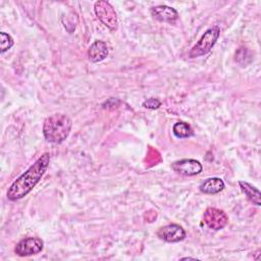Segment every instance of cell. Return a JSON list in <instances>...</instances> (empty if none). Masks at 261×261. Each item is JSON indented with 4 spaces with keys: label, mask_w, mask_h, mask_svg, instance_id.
<instances>
[{
    "label": "cell",
    "mask_w": 261,
    "mask_h": 261,
    "mask_svg": "<svg viewBox=\"0 0 261 261\" xmlns=\"http://www.w3.org/2000/svg\"><path fill=\"white\" fill-rule=\"evenodd\" d=\"M50 163L49 153L41 155L33 165H31L23 173H21L8 188L7 199L16 201L27 196L45 174Z\"/></svg>",
    "instance_id": "obj_1"
},
{
    "label": "cell",
    "mask_w": 261,
    "mask_h": 261,
    "mask_svg": "<svg viewBox=\"0 0 261 261\" xmlns=\"http://www.w3.org/2000/svg\"><path fill=\"white\" fill-rule=\"evenodd\" d=\"M71 126L72 121L66 114L54 113L44 120L43 134L46 141L60 144L68 137Z\"/></svg>",
    "instance_id": "obj_2"
},
{
    "label": "cell",
    "mask_w": 261,
    "mask_h": 261,
    "mask_svg": "<svg viewBox=\"0 0 261 261\" xmlns=\"http://www.w3.org/2000/svg\"><path fill=\"white\" fill-rule=\"evenodd\" d=\"M219 35H220V29L217 25L209 28L202 35L200 40L193 46V48L189 53V56L191 58H196L210 52V50L213 48L216 41L218 40Z\"/></svg>",
    "instance_id": "obj_3"
},
{
    "label": "cell",
    "mask_w": 261,
    "mask_h": 261,
    "mask_svg": "<svg viewBox=\"0 0 261 261\" xmlns=\"http://www.w3.org/2000/svg\"><path fill=\"white\" fill-rule=\"evenodd\" d=\"M94 11L98 19L106 25L110 31H116L118 28V20L116 12L112 5L104 0L97 1L94 4Z\"/></svg>",
    "instance_id": "obj_4"
},
{
    "label": "cell",
    "mask_w": 261,
    "mask_h": 261,
    "mask_svg": "<svg viewBox=\"0 0 261 261\" xmlns=\"http://www.w3.org/2000/svg\"><path fill=\"white\" fill-rule=\"evenodd\" d=\"M44 248V242L40 238H25L20 240L15 248L14 252L16 255L20 257H25V256H32L39 254Z\"/></svg>",
    "instance_id": "obj_5"
},
{
    "label": "cell",
    "mask_w": 261,
    "mask_h": 261,
    "mask_svg": "<svg viewBox=\"0 0 261 261\" xmlns=\"http://www.w3.org/2000/svg\"><path fill=\"white\" fill-rule=\"evenodd\" d=\"M203 219L206 225L214 230H219L223 228L228 222V217L226 213L223 210L215 207H208L204 212Z\"/></svg>",
    "instance_id": "obj_6"
},
{
    "label": "cell",
    "mask_w": 261,
    "mask_h": 261,
    "mask_svg": "<svg viewBox=\"0 0 261 261\" xmlns=\"http://www.w3.org/2000/svg\"><path fill=\"white\" fill-rule=\"evenodd\" d=\"M171 168L181 175L186 176H193L196 174H199L203 166L202 164L195 159H181L178 161H175L171 164Z\"/></svg>",
    "instance_id": "obj_7"
},
{
    "label": "cell",
    "mask_w": 261,
    "mask_h": 261,
    "mask_svg": "<svg viewBox=\"0 0 261 261\" xmlns=\"http://www.w3.org/2000/svg\"><path fill=\"white\" fill-rule=\"evenodd\" d=\"M157 236L165 242L177 243L186 238V231L180 225L171 223L160 227L157 231Z\"/></svg>",
    "instance_id": "obj_8"
},
{
    "label": "cell",
    "mask_w": 261,
    "mask_h": 261,
    "mask_svg": "<svg viewBox=\"0 0 261 261\" xmlns=\"http://www.w3.org/2000/svg\"><path fill=\"white\" fill-rule=\"evenodd\" d=\"M150 12L152 16L159 21H164V22H169L173 23L177 20L178 18V13L177 11L167 5H158L154 6L150 9Z\"/></svg>",
    "instance_id": "obj_9"
},
{
    "label": "cell",
    "mask_w": 261,
    "mask_h": 261,
    "mask_svg": "<svg viewBox=\"0 0 261 261\" xmlns=\"http://www.w3.org/2000/svg\"><path fill=\"white\" fill-rule=\"evenodd\" d=\"M108 55V47L105 42L97 40L88 49V57L92 62H100Z\"/></svg>",
    "instance_id": "obj_10"
},
{
    "label": "cell",
    "mask_w": 261,
    "mask_h": 261,
    "mask_svg": "<svg viewBox=\"0 0 261 261\" xmlns=\"http://www.w3.org/2000/svg\"><path fill=\"white\" fill-rule=\"evenodd\" d=\"M224 189V181L219 177H209L200 185V191L204 194H218Z\"/></svg>",
    "instance_id": "obj_11"
},
{
    "label": "cell",
    "mask_w": 261,
    "mask_h": 261,
    "mask_svg": "<svg viewBox=\"0 0 261 261\" xmlns=\"http://www.w3.org/2000/svg\"><path fill=\"white\" fill-rule=\"evenodd\" d=\"M239 186H240V189L242 190V192L246 195V197L248 198V200L250 202H252L256 206L261 205V195L257 188H255L251 184L244 181V180H240Z\"/></svg>",
    "instance_id": "obj_12"
},
{
    "label": "cell",
    "mask_w": 261,
    "mask_h": 261,
    "mask_svg": "<svg viewBox=\"0 0 261 261\" xmlns=\"http://www.w3.org/2000/svg\"><path fill=\"white\" fill-rule=\"evenodd\" d=\"M172 132H173L174 136L179 139L189 138L193 135V129H192L191 125L184 121H178V122L174 123L173 127H172Z\"/></svg>",
    "instance_id": "obj_13"
},
{
    "label": "cell",
    "mask_w": 261,
    "mask_h": 261,
    "mask_svg": "<svg viewBox=\"0 0 261 261\" xmlns=\"http://www.w3.org/2000/svg\"><path fill=\"white\" fill-rule=\"evenodd\" d=\"M13 44H14V41L9 34L5 33V32L0 33V45H1L0 51H1V53H4L8 49H10L13 46Z\"/></svg>",
    "instance_id": "obj_14"
},
{
    "label": "cell",
    "mask_w": 261,
    "mask_h": 261,
    "mask_svg": "<svg viewBox=\"0 0 261 261\" xmlns=\"http://www.w3.org/2000/svg\"><path fill=\"white\" fill-rule=\"evenodd\" d=\"M161 105V102L156 98H148L143 102V106L148 109H157Z\"/></svg>",
    "instance_id": "obj_15"
}]
</instances>
